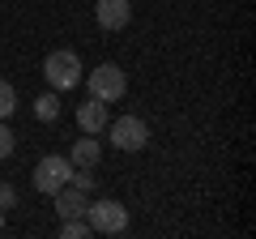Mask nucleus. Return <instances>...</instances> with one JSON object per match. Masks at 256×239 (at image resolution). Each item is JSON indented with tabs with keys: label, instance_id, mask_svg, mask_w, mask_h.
<instances>
[{
	"label": "nucleus",
	"instance_id": "10",
	"mask_svg": "<svg viewBox=\"0 0 256 239\" xmlns=\"http://www.w3.org/2000/svg\"><path fill=\"white\" fill-rule=\"evenodd\" d=\"M34 116L43 120V124H52V120H60V94H56V90L38 94V98H34Z\"/></svg>",
	"mask_w": 256,
	"mask_h": 239
},
{
	"label": "nucleus",
	"instance_id": "7",
	"mask_svg": "<svg viewBox=\"0 0 256 239\" xmlns=\"http://www.w3.org/2000/svg\"><path fill=\"white\" fill-rule=\"evenodd\" d=\"M86 205H90V192H82V188H73V184H64L60 192H56V214H60V222L64 218H86Z\"/></svg>",
	"mask_w": 256,
	"mask_h": 239
},
{
	"label": "nucleus",
	"instance_id": "2",
	"mask_svg": "<svg viewBox=\"0 0 256 239\" xmlns=\"http://www.w3.org/2000/svg\"><path fill=\"white\" fill-rule=\"evenodd\" d=\"M107 132H111V146H116V150H128V154L146 150V141H150V128H146V120H141V116L107 120Z\"/></svg>",
	"mask_w": 256,
	"mask_h": 239
},
{
	"label": "nucleus",
	"instance_id": "12",
	"mask_svg": "<svg viewBox=\"0 0 256 239\" xmlns=\"http://www.w3.org/2000/svg\"><path fill=\"white\" fill-rule=\"evenodd\" d=\"M13 111H18V90L9 82H0V120H9Z\"/></svg>",
	"mask_w": 256,
	"mask_h": 239
},
{
	"label": "nucleus",
	"instance_id": "1",
	"mask_svg": "<svg viewBox=\"0 0 256 239\" xmlns=\"http://www.w3.org/2000/svg\"><path fill=\"white\" fill-rule=\"evenodd\" d=\"M43 77H47V86H52V90H73V86H82L86 68H82V60H77V52L60 47V52H47Z\"/></svg>",
	"mask_w": 256,
	"mask_h": 239
},
{
	"label": "nucleus",
	"instance_id": "3",
	"mask_svg": "<svg viewBox=\"0 0 256 239\" xmlns=\"http://www.w3.org/2000/svg\"><path fill=\"white\" fill-rule=\"evenodd\" d=\"M86 86H90V94L94 98H102V102H116V98H124L128 94V77H124V68L120 64H98L90 77H82Z\"/></svg>",
	"mask_w": 256,
	"mask_h": 239
},
{
	"label": "nucleus",
	"instance_id": "6",
	"mask_svg": "<svg viewBox=\"0 0 256 239\" xmlns=\"http://www.w3.org/2000/svg\"><path fill=\"white\" fill-rule=\"evenodd\" d=\"M94 22H98V30H107V34L124 30L128 22H132V0H94Z\"/></svg>",
	"mask_w": 256,
	"mask_h": 239
},
{
	"label": "nucleus",
	"instance_id": "4",
	"mask_svg": "<svg viewBox=\"0 0 256 239\" xmlns=\"http://www.w3.org/2000/svg\"><path fill=\"white\" fill-rule=\"evenodd\" d=\"M86 222H90L98 235H120V230H128V205H120V201H90L86 205Z\"/></svg>",
	"mask_w": 256,
	"mask_h": 239
},
{
	"label": "nucleus",
	"instance_id": "13",
	"mask_svg": "<svg viewBox=\"0 0 256 239\" xmlns=\"http://www.w3.org/2000/svg\"><path fill=\"white\" fill-rule=\"evenodd\" d=\"M13 146H18V137H13V128L0 120V158H9V154H13Z\"/></svg>",
	"mask_w": 256,
	"mask_h": 239
},
{
	"label": "nucleus",
	"instance_id": "9",
	"mask_svg": "<svg viewBox=\"0 0 256 239\" xmlns=\"http://www.w3.org/2000/svg\"><path fill=\"white\" fill-rule=\"evenodd\" d=\"M98 158H102V146H98V137H94V132L77 137L73 150H68V162H73V166H98Z\"/></svg>",
	"mask_w": 256,
	"mask_h": 239
},
{
	"label": "nucleus",
	"instance_id": "5",
	"mask_svg": "<svg viewBox=\"0 0 256 239\" xmlns=\"http://www.w3.org/2000/svg\"><path fill=\"white\" fill-rule=\"evenodd\" d=\"M68 175H73V162L64 154H47V158H38V166H34V188L43 196H56L64 184H68Z\"/></svg>",
	"mask_w": 256,
	"mask_h": 239
},
{
	"label": "nucleus",
	"instance_id": "11",
	"mask_svg": "<svg viewBox=\"0 0 256 239\" xmlns=\"http://www.w3.org/2000/svg\"><path fill=\"white\" fill-rule=\"evenodd\" d=\"M94 235V226L86 218H64L60 222V239H90Z\"/></svg>",
	"mask_w": 256,
	"mask_h": 239
},
{
	"label": "nucleus",
	"instance_id": "15",
	"mask_svg": "<svg viewBox=\"0 0 256 239\" xmlns=\"http://www.w3.org/2000/svg\"><path fill=\"white\" fill-rule=\"evenodd\" d=\"M0 230H4V210H0Z\"/></svg>",
	"mask_w": 256,
	"mask_h": 239
},
{
	"label": "nucleus",
	"instance_id": "14",
	"mask_svg": "<svg viewBox=\"0 0 256 239\" xmlns=\"http://www.w3.org/2000/svg\"><path fill=\"white\" fill-rule=\"evenodd\" d=\"M13 205H18V188H13V184H0V210L9 214Z\"/></svg>",
	"mask_w": 256,
	"mask_h": 239
},
{
	"label": "nucleus",
	"instance_id": "8",
	"mask_svg": "<svg viewBox=\"0 0 256 239\" xmlns=\"http://www.w3.org/2000/svg\"><path fill=\"white\" fill-rule=\"evenodd\" d=\"M107 120H111V116H107V102L94 98V94L77 107V124H82V132H94V137H98V132L107 128Z\"/></svg>",
	"mask_w": 256,
	"mask_h": 239
}]
</instances>
